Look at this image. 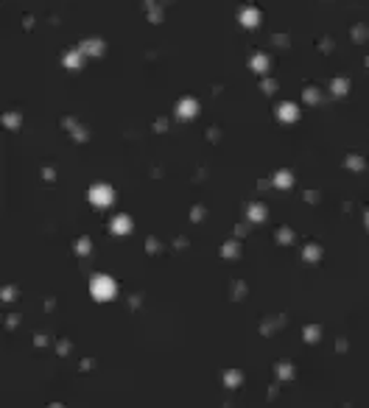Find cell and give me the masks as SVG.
<instances>
[{
    "instance_id": "6da1fadb",
    "label": "cell",
    "mask_w": 369,
    "mask_h": 408,
    "mask_svg": "<svg viewBox=\"0 0 369 408\" xmlns=\"http://www.w3.org/2000/svg\"><path fill=\"white\" fill-rule=\"evenodd\" d=\"M241 22H243V26H258V11H255V9H246V11L241 14Z\"/></svg>"
},
{
    "instance_id": "7a4b0ae2",
    "label": "cell",
    "mask_w": 369,
    "mask_h": 408,
    "mask_svg": "<svg viewBox=\"0 0 369 408\" xmlns=\"http://www.w3.org/2000/svg\"><path fill=\"white\" fill-rule=\"evenodd\" d=\"M280 115L285 117V121H288V117H296V106H291V104H285L283 106V112H280Z\"/></svg>"
},
{
    "instance_id": "3957f363",
    "label": "cell",
    "mask_w": 369,
    "mask_h": 408,
    "mask_svg": "<svg viewBox=\"0 0 369 408\" xmlns=\"http://www.w3.org/2000/svg\"><path fill=\"white\" fill-rule=\"evenodd\" d=\"M255 70H266V56H258V59H255Z\"/></svg>"
}]
</instances>
